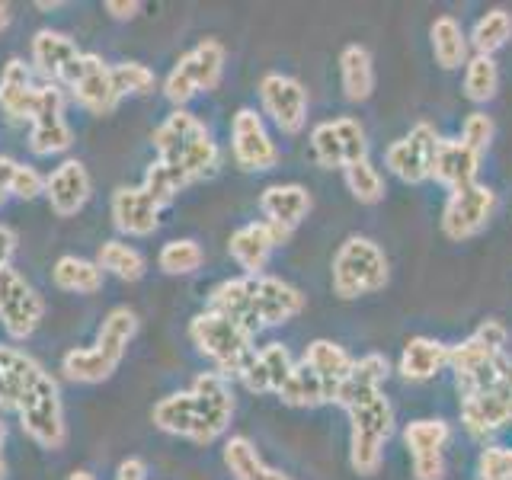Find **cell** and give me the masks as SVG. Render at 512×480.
<instances>
[{
  "label": "cell",
  "instance_id": "1",
  "mask_svg": "<svg viewBox=\"0 0 512 480\" xmlns=\"http://www.w3.org/2000/svg\"><path fill=\"white\" fill-rule=\"evenodd\" d=\"M151 144L157 151V160L180 167L192 183L205 180V176H212L218 170V160H221L218 141L186 109L170 112V116L154 128Z\"/></svg>",
  "mask_w": 512,
  "mask_h": 480
},
{
  "label": "cell",
  "instance_id": "2",
  "mask_svg": "<svg viewBox=\"0 0 512 480\" xmlns=\"http://www.w3.org/2000/svg\"><path fill=\"white\" fill-rule=\"evenodd\" d=\"M388 279H391L388 256H384V250L372 237L352 234L333 253L330 282H333V295H340L343 301L375 295L388 285Z\"/></svg>",
  "mask_w": 512,
  "mask_h": 480
},
{
  "label": "cell",
  "instance_id": "3",
  "mask_svg": "<svg viewBox=\"0 0 512 480\" xmlns=\"http://www.w3.org/2000/svg\"><path fill=\"white\" fill-rule=\"evenodd\" d=\"M189 340L224 378H237L256 352L253 336L237 320L224 317L212 308L199 311L189 320Z\"/></svg>",
  "mask_w": 512,
  "mask_h": 480
},
{
  "label": "cell",
  "instance_id": "4",
  "mask_svg": "<svg viewBox=\"0 0 512 480\" xmlns=\"http://www.w3.org/2000/svg\"><path fill=\"white\" fill-rule=\"evenodd\" d=\"M352 436H349V464L362 477H372L381 468L384 445L394 436V407L381 391L356 400L346 407Z\"/></svg>",
  "mask_w": 512,
  "mask_h": 480
},
{
  "label": "cell",
  "instance_id": "5",
  "mask_svg": "<svg viewBox=\"0 0 512 480\" xmlns=\"http://www.w3.org/2000/svg\"><path fill=\"white\" fill-rule=\"evenodd\" d=\"M16 416H20V426L26 436L36 445L48 448V452H58V448H64V442H68L61 388L48 372L26 391L20 407H16Z\"/></svg>",
  "mask_w": 512,
  "mask_h": 480
},
{
  "label": "cell",
  "instance_id": "6",
  "mask_svg": "<svg viewBox=\"0 0 512 480\" xmlns=\"http://www.w3.org/2000/svg\"><path fill=\"white\" fill-rule=\"evenodd\" d=\"M221 77H224V45L218 39H202L164 77V96L173 106L183 109L192 96L212 93L221 84Z\"/></svg>",
  "mask_w": 512,
  "mask_h": 480
},
{
  "label": "cell",
  "instance_id": "7",
  "mask_svg": "<svg viewBox=\"0 0 512 480\" xmlns=\"http://www.w3.org/2000/svg\"><path fill=\"white\" fill-rule=\"evenodd\" d=\"M192 404H196V432L192 442L196 445H212L224 436V429L231 426L234 416V394H231V378L221 372H202L189 384Z\"/></svg>",
  "mask_w": 512,
  "mask_h": 480
},
{
  "label": "cell",
  "instance_id": "8",
  "mask_svg": "<svg viewBox=\"0 0 512 480\" xmlns=\"http://www.w3.org/2000/svg\"><path fill=\"white\" fill-rule=\"evenodd\" d=\"M61 87L71 90L74 100L87 112H93V116H112L122 103L116 80H112V64H106L93 52H80V58L71 64L68 77L61 80Z\"/></svg>",
  "mask_w": 512,
  "mask_h": 480
},
{
  "label": "cell",
  "instance_id": "9",
  "mask_svg": "<svg viewBox=\"0 0 512 480\" xmlns=\"http://www.w3.org/2000/svg\"><path fill=\"white\" fill-rule=\"evenodd\" d=\"M45 317V298L32 288L20 272H0V324L16 343L29 340Z\"/></svg>",
  "mask_w": 512,
  "mask_h": 480
},
{
  "label": "cell",
  "instance_id": "10",
  "mask_svg": "<svg viewBox=\"0 0 512 480\" xmlns=\"http://www.w3.org/2000/svg\"><path fill=\"white\" fill-rule=\"evenodd\" d=\"M311 154L324 170H346L349 164H359L368 157L365 128L349 116L320 122L311 132Z\"/></svg>",
  "mask_w": 512,
  "mask_h": 480
},
{
  "label": "cell",
  "instance_id": "11",
  "mask_svg": "<svg viewBox=\"0 0 512 480\" xmlns=\"http://www.w3.org/2000/svg\"><path fill=\"white\" fill-rule=\"evenodd\" d=\"M496 212V192L490 186H468L448 192V202L442 208V234L448 240H471L487 231V224Z\"/></svg>",
  "mask_w": 512,
  "mask_h": 480
},
{
  "label": "cell",
  "instance_id": "12",
  "mask_svg": "<svg viewBox=\"0 0 512 480\" xmlns=\"http://www.w3.org/2000/svg\"><path fill=\"white\" fill-rule=\"evenodd\" d=\"M439 141V132L429 122H416L404 138H397L384 151V164H388V170L400 183L420 186L432 176V157H436Z\"/></svg>",
  "mask_w": 512,
  "mask_h": 480
},
{
  "label": "cell",
  "instance_id": "13",
  "mask_svg": "<svg viewBox=\"0 0 512 480\" xmlns=\"http://www.w3.org/2000/svg\"><path fill=\"white\" fill-rule=\"evenodd\" d=\"M74 144V132L64 119V90L58 84L39 87V106L32 116L29 132V151L36 157H55L64 154Z\"/></svg>",
  "mask_w": 512,
  "mask_h": 480
},
{
  "label": "cell",
  "instance_id": "14",
  "mask_svg": "<svg viewBox=\"0 0 512 480\" xmlns=\"http://www.w3.org/2000/svg\"><path fill=\"white\" fill-rule=\"evenodd\" d=\"M231 151L237 167L247 173H263L279 164V148L256 109H237L231 119Z\"/></svg>",
  "mask_w": 512,
  "mask_h": 480
},
{
  "label": "cell",
  "instance_id": "15",
  "mask_svg": "<svg viewBox=\"0 0 512 480\" xmlns=\"http://www.w3.org/2000/svg\"><path fill=\"white\" fill-rule=\"evenodd\" d=\"M260 100H263V112L276 122L282 135H298L304 122H308V90L295 77L266 74L260 80Z\"/></svg>",
  "mask_w": 512,
  "mask_h": 480
},
{
  "label": "cell",
  "instance_id": "16",
  "mask_svg": "<svg viewBox=\"0 0 512 480\" xmlns=\"http://www.w3.org/2000/svg\"><path fill=\"white\" fill-rule=\"evenodd\" d=\"M304 311V295L276 276H250V314L256 327H282Z\"/></svg>",
  "mask_w": 512,
  "mask_h": 480
},
{
  "label": "cell",
  "instance_id": "17",
  "mask_svg": "<svg viewBox=\"0 0 512 480\" xmlns=\"http://www.w3.org/2000/svg\"><path fill=\"white\" fill-rule=\"evenodd\" d=\"M288 237L292 234L276 228V224H269V221H250L231 234L228 253H231V260L244 269V276H263L272 250H276L279 244H285Z\"/></svg>",
  "mask_w": 512,
  "mask_h": 480
},
{
  "label": "cell",
  "instance_id": "18",
  "mask_svg": "<svg viewBox=\"0 0 512 480\" xmlns=\"http://www.w3.org/2000/svg\"><path fill=\"white\" fill-rule=\"evenodd\" d=\"M90 192H93V180L77 157L61 160V164L45 176V199L58 218H74L80 208L90 202Z\"/></svg>",
  "mask_w": 512,
  "mask_h": 480
},
{
  "label": "cell",
  "instance_id": "19",
  "mask_svg": "<svg viewBox=\"0 0 512 480\" xmlns=\"http://www.w3.org/2000/svg\"><path fill=\"white\" fill-rule=\"evenodd\" d=\"M109 208L112 224L125 237H151L160 228V205L141 186H119Z\"/></svg>",
  "mask_w": 512,
  "mask_h": 480
},
{
  "label": "cell",
  "instance_id": "20",
  "mask_svg": "<svg viewBox=\"0 0 512 480\" xmlns=\"http://www.w3.org/2000/svg\"><path fill=\"white\" fill-rule=\"evenodd\" d=\"M292 368H295L292 352L282 343H266L263 349L253 352V359L244 365V372L237 378L253 394H279L288 375H292Z\"/></svg>",
  "mask_w": 512,
  "mask_h": 480
},
{
  "label": "cell",
  "instance_id": "21",
  "mask_svg": "<svg viewBox=\"0 0 512 480\" xmlns=\"http://www.w3.org/2000/svg\"><path fill=\"white\" fill-rule=\"evenodd\" d=\"M480 157L477 151H471L468 144L461 138H442L436 157H432V176L429 180L442 183L448 192L455 189H468L477 183V173H480Z\"/></svg>",
  "mask_w": 512,
  "mask_h": 480
},
{
  "label": "cell",
  "instance_id": "22",
  "mask_svg": "<svg viewBox=\"0 0 512 480\" xmlns=\"http://www.w3.org/2000/svg\"><path fill=\"white\" fill-rule=\"evenodd\" d=\"M45 375V368L29 356V352L4 346L0 343V410H13L20 407V400L26 391Z\"/></svg>",
  "mask_w": 512,
  "mask_h": 480
},
{
  "label": "cell",
  "instance_id": "23",
  "mask_svg": "<svg viewBox=\"0 0 512 480\" xmlns=\"http://www.w3.org/2000/svg\"><path fill=\"white\" fill-rule=\"evenodd\" d=\"M509 404H512V391L503 388L461 397V423L474 439H487L509 423Z\"/></svg>",
  "mask_w": 512,
  "mask_h": 480
},
{
  "label": "cell",
  "instance_id": "24",
  "mask_svg": "<svg viewBox=\"0 0 512 480\" xmlns=\"http://www.w3.org/2000/svg\"><path fill=\"white\" fill-rule=\"evenodd\" d=\"M39 106V87L32 84L29 64L10 58L0 71V109L16 122H32Z\"/></svg>",
  "mask_w": 512,
  "mask_h": 480
},
{
  "label": "cell",
  "instance_id": "25",
  "mask_svg": "<svg viewBox=\"0 0 512 480\" xmlns=\"http://www.w3.org/2000/svg\"><path fill=\"white\" fill-rule=\"evenodd\" d=\"M80 58V48L71 36H64L58 29H39L32 36V64L36 71L48 80V84H58L68 77L71 64Z\"/></svg>",
  "mask_w": 512,
  "mask_h": 480
},
{
  "label": "cell",
  "instance_id": "26",
  "mask_svg": "<svg viewBox=\"0 0 512 480\" xmlns=\"http://www.w3.org/2000/svg\"><path fill=\"white\" fill-rule=\"evenodd\" d=\"M260 208H263V221L276 224V228L292 234L298 224L308 218L311 212V192L298 186V183H276L266 186L260 196Z\"/></svg>",
  "mask_w": 512,
  "mask_h": 480
},
{
  "label": "cell",
  "instance_id": "27",
  "mask_svg": "<svg viewBox=\"0 0 512 480\" xmlns=\"http://www.w3.org/2000/svg\"><path fill=\"white\" fill-rule=\"evenodd\" d=\"M304 365L311 368V372L320 378V384L327 388V400L333 404L336 391H340V384L352 375V365H356V359L349 356V352L333 343V340H314L308 349H304Z\"/></svg>",
  "mask_w": 512,
  "mask_h": 480
},
{
  "label": "cell",
  "instance_id": "28",
  "mask_svg": "<svg viewBox=\"0 0 512 480\" xmlns=\"http://www.w3.org/2000/svg\"><path fill=\"white\" fill-rule=\"evenodd\" d=\"M442 368H448V346L439 340H429V336H410L400 352V365L397 372L407 381H429L436 378Z\"/></svg>",
  "mask_w": 512,
  "mask_h": 480
},
{
  "label": "cell",
  "instance_id": "29",
  "mask_svg": "<svg viewBox=\"0 0 512 480\" xmlns=\"http://www.w3.org/2000/svg\"><path fill=\"white\" fill-rule=\"evenodd\" d=\"M388 375H391V365H388V359L381 356V352H372V356L356 359V365H352V375L340 384V391H336L333 404H340L343 410L352 407L356 400L381 391V384H384V378H388Z\"/></svg>",
  "mask_w": 512,
  "mask_h": 480
},
{
  "label": "cell",
  "instance_id": "30",
  "mask_svg": "<svg viewBox=\"0 0 512 480\" xmlns=\"http://www.w3.org/2000/svg\"><path fill=\"white\" fill-rule=\"evenodd\" d=\"M340 80L349 103H365L375 93V61L365 45H346L340 52Z\"/></svg>",
  "mask_w": 512,
  "mask_h": 480
},
{
  "label": "cell",
  "instance_id": "31",
  "mask_svg": "<svg viewBox=\"0 0 512 480\" xmlns=\"http://www.w3.org/2000/svg\"><path fill=\"white\" fill-rule=\"evenodd\" d=\"M429 42H432V55H436V64L445 71H455L461 64H468V36H464L461 23L452 13H442L432 20L429 26Z\"/></svg>",
  "mask_w": 512,
  "mask_h": 480
},
{
  "label": "cell",
  "instance_id": "32",
  "mask_svg": "<svg viewBox=\"0 0 512 480\" xmlns=\"http://www.w3.org/2000/svg\"><path fill=\"white\" fill-rule=\"evenodd\" d=\"M135 333H138V314L132 308H125V304H119V308H112L103 317L100 330H96L93 346L100 349L109 362L122 365L125 352H128V343L135 340Z\"/></svg>",
  "mask_w": 512,
  "mask_h": 480
},
{
  "label": "cell",
  "instance_id": "33",
  "mask_svg": "<svg viewBox=\"0 0 512 480\" xmlns=\"http://www.w3.org/2000/svg\"><path fill=\"white\" fill-rule=\"evenodd\" d=\"M208 308L237 320L250 336L260 333V327L253 324V314H250V276H237V279H224L212 288L208 295Z\"/></svg>",
  "mask_w": 512,
  "mask_h": 480
},
{
  "label": "cell",
  "instance_id": "34",
  "mask_svg": "<svg viewBox=\"0 0 512 480\" xmlns=\"http://www.w3.org/2000/svg\"><path fill=\"white\" fill-rule=\"evenodd\" d=\"M151 420L160 432H170V436H180L192 442V432H196V404H192L189 391H173L167 397H160Z\"/></svg>",
  "mask_w": 512,
  "mask_h": 480
},
{
  "label": "cell",
  "instance_id": "35",
  "mask_svg": "<svg viewBox=\"0 0 512 480\" xmlns=\"http://www.w3.org/2000/svg\"><path fill=\"white\" fill-rule=\"evenodd\" d=\"M224 464H228L234 480H288L282 471L269 468L247 436H231L224 442Z\"/></svg>",
  "mask_w": 512,
  "mask_h": 480
},
{
  "label": "cell",
  "instance_id": "36",
  "mask_svg": "<svg viewBox=\"0 0 512 480\" xmlns=\"http://www.w3.org/2000/svg\"><path fill=\"white\" fill-rule=\"evenodd\" d=\"M52 282L61 288V292L93 295V292H100V288H103V269L96 266V260L68 253L52 266Z\"/></svg>",
  "mask_w": 512,
  "mask_h": 480
},
{
  "label": "cell",
  "instance_id": "37",
  "mask_svg": "<svg viewBox=\"0 0 512 480\" xmlns=\"http://www.w3.org/2000/svg\"><path fill=\"white\" fill-rule=\"evenodd\" d=\"M96 266L103 269V276L109 272V276H116L122 282H138L148 272L141 250L125 244V240H103L100 250H96Z\"/></svg>",
  "mask_w": 512,
  "mask_h": 480
},
{
  "label": "cell",
  "instance_id": "38",
  "mask_svg": "<svg viewBox=\"0 0 512 480\" xmlns=\"http://www.w3.org/2000/svg\"><path fill=\"white\" fill-rule=\"evenodd\" d=\"M116 362H109L96 346L71 349L61 356V372L77 384H103L116 375Z\"/></svg>",
  "mask_w": 512,
  "mask_h": 480
},
{
  "label": "cell",
  "instance_id": "39",
  "mask_svg": "<svg viewBox=\"0 0 512 480\" xmlns=\"http://www.w3.org/2000/svg\"><path fill=\"white\" fill-rule=\"evenodd\" d=\"M512 39V13L503 10V7H496V10H487L480 20L474 23L471 29V48H474V55H496L500 48Z\"/></svg>",
  "mask_w": 512,
  "mask_h": 480
},
{
  "label": "cell",
  "instance_id": "40",
  "mask_svg": "<svg viewBox=\"0 0 512 480\" xmlns=\"http://www.w3.org/2000/svg\"><path fill=\"white\" fill-rule=\"evenodd\" d=\"M282 404L288 407H320V404H330L327 400V388L320 384V378L311 372L304 362H295L292 375H288V381L282 384V391L276 394Z\"/></svg>",
  "mask_w": 512,
  "mask_h": 480
},
{
  "label": "cell",
  "instance_id": "41",
  "mask_svg": "<svg viewBox=\"0 0 512 480\" xmlns=\"http://www.w3.org/2000/svg\"><path fill=\"white\" fill-rule=\"evenodd\" d=\"M202 263H205V250L199 240H192V237L167 240L157 253V266L160 272H167V276H192L196 269H202Z\"/></svg>",
  "mask_w": 512,
  "mask_h": 480
},
{
  "label": "cell",
  "instance_id": "42",
  "mask_svg": "<svg viewBox=\"0 0 512 480\" xmlns=\"http://www.w3.org/2000/svg\"><path fill=\"white\" fill-rule=\"evenodd\" d=\"M500 90V68L490 55H471L464 64V96L471 103H490Z\"/></svg>",
  "mask_w": 512,
  "mask_h": 480
},
{
  "label": "cell",
  "instance_id": "43",
  "mask_svg": "<svg viewBox=\"0 0 512 480\" xmlns=\"http://www.w3.org/2000/svg\"><path fill=\"white\" fill-rule=\"evenodd\" d=\"M192 186L189 176L180 170V167H173V164H164V160H154V164L144 170V180H141V189L148 192V196L164 208L170 205L180 192Z\"/></svg>",
  "mask_w": 512,
  "mask_h": 480
},
{
  "label": "cell",
  "instance_id": "44",
  "mask_svg": "<svg viewBox=\"0 0 512 480\" xmlns=\"http://www.w3.org/2000/svg\"><path fill=\"white\" fill-rule=\"evenodd\" d=\"M452 439V426L445 420H413L404 429V445L410 448V458L416 455H439Z\"/></svg>",
  "mask_w": 512,
  "mask_h": 480
},
{
  "label": "cell",
  "instance_id": "45",
  "mask_svg": "<svg viewBox=\"0 0 512 480\" xmlns=\"http://www.w3.org/2000/svg\"><path fill=\"white\" fill-rule=\"evenodd\" d=\"M346 186L352 192V199L362 202V205H375L384 199V180H381V173L378 167L372 164V160H359V164H349L346 170Z\"/></svg>",
  "mask_w": 512,
  "mask_h": 480
},
{
  "label": "cell",
  "instance_id": "46",
  "mask_svg": "<svg viewBox=\"0 0 512 480\" xmlns=\"http://www.w3.org/2000/svg\"><path fill=\"white\" fill-rule=\"evenodd\" d=\"M112 80H116V90L125 100V96H148L157 87V77L151 68H144L141 61H122L112 64Z\"/></svg>",
  "mask_w": 512,
  "mask_h": 480
},
{
  "label": "cell",
  "instance_id": "47",
  "mask_svg": "<svg viewBox=\"0 0 512 480\" xmlns=\"http://www.w3.org/2000/svg\"><path fill=\"white\" fill-rule=\"evenodd\" d=\"M493 135H496V125L493 119L487 116V112H471L468 119H464L461 125V141L468 144L471 151H477L480 157H484L490 151V144H493Z\"/></svg>",
  "mask_w": 512,
  "mask_h": 480
},
{
  "label": "cell",
  "instance_id": "48",
  "mask_svg": "<svg viewBox=\"0 0 512 480\" xmlns=\"http://www.w3.org/2000/svg\"><path fill=\"white\" fill-rule=\"evenodd\" d=\"M477 480H512V448L487 445L477 458Z\"/></svg>",
  "mask_w": 512,
  "mask_h": 480
},
{
  "label": "cell",
  "instance_id": "49",
  "mask_svg": "<svg viewBox=\"0 0 512 480\" xmlns=\"http://www.w3.org/2000/svg\"><path fill=\"white\" fill-rule=\"evenodd\" d=\"M10 196L26 199V202L45 196V176L36 167L20 164V160H16V170H13V180H10Z\"/></svg>",
  "mask_w": 512,
  "mask_h": 480
},
{
  "label": "cell",
  "instance_id": "50",
  "mask_svg": "<svg viewBox=\"0 0 512 480\" xmlns=\"http://www.w3.org/2000/svg\"><path fill=\"white\" fill-rule=\"evenodd\" d=\"M413 477L416 480H445V458L439 455H416L413 458Z\"/></svg>",
  "mask_w": 512,
  "mask_h": 480
},
{
  "label": "cell",
  "instance_id": "51",
  "mask_svg": "<svg viewBox=\"0 0 512 480\" xmlns=\"http://www.w3.org/2000/svg\"><path fill=\"white\" fill-rule=\"evenodd\" d=\"M474 336L477 340H484L490 349H496V352H503V346H506V340H509V330L500 324V320H484V324H480L477 330H474Z\"/></svg>",
  "mask_w": 512,
  "mask_h": 480
},
{
  "label": "cell",
  "instance_id": "52",
  "mask_svg": "<svg viewBox=\"0 0 512 480\" xmlns=\"http://www.w3.org/2000/svg\"><path fill=\"white\" fill-rule=\"evenodd\" d=\"M103 10L112 16V20H135L141 13V4L138 0H106Z\"/></svg>",
  "mask_w": 512,
  "mask_h": 480
},
{
  "label": "cell",
  "instance_id": "53",
  "mask_svg": "<svg viewBox=\"0 0 512 480\" xmlns=\"http://www.w3.org/2000/svg\"><path fill=\"white\" fill-rule=\"evenodd\" d=\"M13 253H16V231L7 228V224H0V272L10 269Z\"/></svg>",
  "mask_w": 512,
  "mask_h": 480
},
{
  "label": "cell",
  "instance_id": "54",
  "mask_svg": "<svg viewBox=\"0 0 512 480\" xmlns=\"http://www.w3.org/2000/svg\"><path fill=\"white\" fill-rule=\"evenodd\" d=\"M144 474H148V464L141 458H125L116 468V480H144Z\"/></svg>",
  "mask_w": 512,
  "mask_h": 480
},
{
  "label": "cell",
  "instance_id": "55",
  "mask_svg": "<svg viewBox=\"0 0 512 480\" xmlns=\"http://www.w3.org/2000/svg\"><path fill=\"white\" fill-rule=\"evenodd\" d=\"M16 160L13 157H0V205L10 199V180H13Z\"/></svg>",
  "mask_w": 512,
  "mask_h": 480
},
{
  "label": "cell",
  "instance_id": "56",
  "mask_svg": "<svg viewBox=\"0 0 512 480\" xmlns=\"http://www.w3.org/2000/svg\"><path fill=\"white\" fill-rule=\"evenodd\" d=\"M10 20H13V13H10V7H7V4H0V32H4V29L10 26Z\"/></svg>",
  "mask_w": 512,
  "mask_h": 480
},
{
  "label": "cell",
  "instance_id": "57",
  "mask_svg": "<svg viewBox=\"0 0 512 480\" xmlns=\"http://www.w3.org/2000/svg\"><path fill=\"white\" fill-rule=\"evenodd\" d=\"M68 480H96V477H93L90 471H71Z\"/></svg>",
  "mask_w": 512,
  "mask_h": 480
},
{
  "label": "cell",
  "instance_id": "58",
  "mask_svg": "<svg viewBox=\"0 0 512 480\" xmlns=\"http://www.w3.org/2000/svg\"><path fill=\"white\" fill-rule=\"evenodd\" d=\"M4 442H7V423L0 420V452H4Z\"/></svg>",
  "mask_w": 512,
  "mask_h": 480
},
{
  "label": "cell",
  "instance_id": "59",
  "mask_svg": "<svg viewBox=\"0 0 512 480\" xmlns=\"http://www.w3.org/2000/svg\"><path fill=\"white\" fill-rule=\"evenodd\" d=\"M0 480H7V461H4V452H0Z\"/></svg>",
  "mask_w": 512,
  "mask_h": 480
},
{
  "label": "cell",
  "instance_id": "60",
  "mask_svg": "<svg viewBox=\"0 0 512 480\" xmlns=\"http://www.w3.org/2000/svg\"><path fill=\"white\" fill-rule=\"evenodd\" d=\"M509 423H512V404H509Z\"/></svg>",
  "mask_w": 512,
  "mask_h": 480
}]
</instances>
